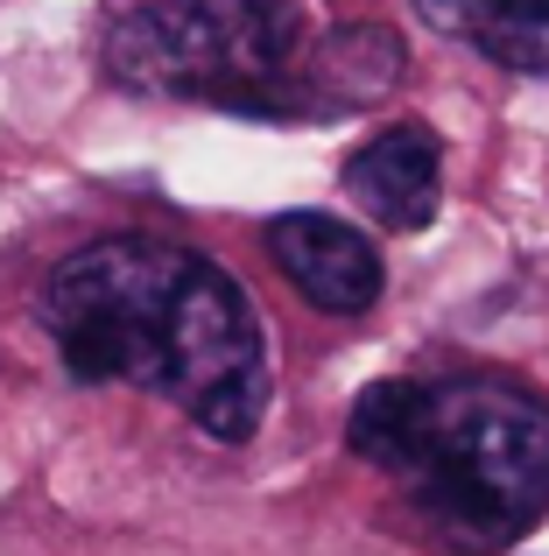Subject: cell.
<instances>
[{
	"mask_svg": "<svg viewBox=\"0 0 549 556\" xmlns=\"http://www.w3.org/2000/svg\"><path fill=\"white\" fill-rule=\"evenodd\" d=\"M42 325L71 380L163 394L219 444H247L268 408V345L254 303L212 254L155 232H106L56 261Z\"/></svg>",
	"mask_w": 549,
	"mask_h": 556,
	"instance_id": "1",
	"label": "cell"
},
{
	"mask_svg": "<svg viewBox=\"0 0 549 556\" xmlns=\"http://www.w3.org/2000/svg\"><path fill=\"white\" fill-rule=\"evenodd\" d=\"M303 78H310V99H324V113L367 106V99H381L387 85L401 78V42L387 36V28H373V22L331 28V36L310 50Z\"/></svg>",
	"mask_w": 549,
	"mask_h": 556,
	"instance_id": "7",
	"label": "cell"
},
{
	"mask_svg": "<svg viewBox=\"0 0 549 556\" xmlns=\"http://www.w3.org/2000/svg\"><path fill=\"white\" fill-rule=\"evenodd\" d=\"M345 190L353 204L387 232H423L437 218V190H444V149L430 127L401 121L387 135H373L367 149L345 163Z\"/></svg>",
	"mask_w": 549,
	"mask_h": 556,
	"instance_id": "5",
	"label": "cell"
},
{
	"mask_svg": "<svg viewBox=\"0 0 549 556\" xmlns=\"http://www.w3.org/2000/svg\"><path fill=\"white\" fill-rule=\"evenodd\" d=\"M268 254H274V268L289 275V289H296L303 303H317V311H331V317H359V311L381 303V247L359 226L331 218V212L268 218Z\"/></svg>",
	"mask_w": 549,
	"mask_h": 556,
	"instance_id": "4",
	"label": "cell"
},
{
	"mask_svg": "<svg viewBox=\"0 0 549 556\" xmlns=\"http://www.w3.org/2000/svg\"><path fill=\"white\" fill-rule=\"evenodd\" d=\"M303 0H135L106 28V78L141 99L226 113H303L310 99Z\"/></svg>",
	"mask_w": 549,
	"mask_h": 556,
	"instance_id": "3",
	"label": "cell"
},
{
	"mask_svg": "<svg viewBox=\"0 0 549 556\" xmlns=\"http://www.w3.org/2000/svg\"><path fill=\"white\" fill-rule=\"evenodd\" d=\"M430 28L472 42L480 56L549 78V0H416Z\"/></svg>",
	"mask_w": 549,
	"mask_h": 556,
	"instance_id": "6",
	"label": "cell"
},
{
	"mask_svg": "<svg viewBox=\"0 0 549 556\" xmlns=\"http://www.w3.org/2000/svg\"><path fill=\"white\" fill-rule=\"evenodd\" d=\"M345 444L465 556L522 543L549 515V402L522 380H373L353 402Z\"/></svg>",
	"mask_w": 549,
	"mask_h": 556,
	"instance_id": "2",
	"label": "cell"
}]
</instances>
